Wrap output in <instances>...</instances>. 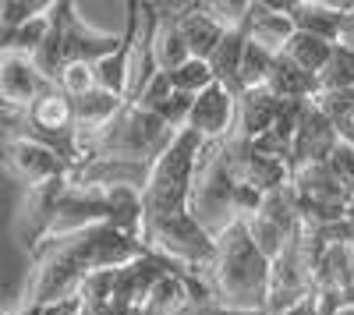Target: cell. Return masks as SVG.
Wrapping results in <instances>:
<instances>
[{
    "mask_svg": "<svg viewBox=\"0 0 354 315\" xmlns=\"http://www.w3.org/2000/svg\"><path fill=\"white\" fill-rule=\"evenodd\" d=\"M145 251L149 248H145L142 238L117 231L110 223L88 227V231H78V234H68V238L43 241L39 248L28 251L32 273H28L21 305L46 308V305H57V301H68L82 291V283L93 273L121 269V266L142 259Z\"/></svg>",
    "mask_w": 354,
    "mask_h": 315,
    "instance_id": "obj_1",
    "label": "cell"
},
{
    "mask_svg": "<svg viewBox=\"0 0 354 315\" xmlns=\"http://www.w3.org/2000/svg\"><path fill=\"white\" fill-rule=\"evenodd\" d=\"M270 269L273 262L255 248L248 238L245 220H238L216 238V259L205 273L209 283V301L241 308V312H266V294H270Z\"/></svg>",
    "mask_w": 354,
    "mask_h": 315,
    "instance_id": "obj_2",
    "label": "cell"
},
{
    "mask_svg": "<svg viewBox=\"0 0 354 315\" xmlns=\"http://www.w3.org/2000/svg\"><path fill=\"white\" fill-rule=\"evenodd\" d=\"M205 142L192 131H181L174 138V146L153 163L149 184L142 188V209H145V227L188 213V198L195 184V170L202 160ZM142 227V231H145Z\"/></svg>",
    "mask_w": 354,
    "mask_h": 315,
    "instance_id": "obj_3",
    "label": "cell"
},
{
    "mask_svg": "<svg viewBox=\"0 0 354 315\" xmlns=\"http://www.w3.org/2000/svg\"><path fill=\"white\" fill-rule=\"evenodd\" d=\"M177 135H181V131L167 128L153 110H145L138 103H128L93 142H88L85 163L103 156V160H128V163L153 166L174 146Z\"/></svg>",
    "mask_w": 354,
    "mask_h": 315,
    "instance_id": "obj_4",
    "label": "cell"
},
{
    "mask_svg": "<svg viewBox=\"0 0 354 315\" xmlns=\"http://www.w3.org/2000/svg\"><path fill=\"white\" fill-rule=\"evenodd\" d=\"M238 191H241V181L234 178L230 160L223 153V142H205L198 170H195L192 198H188V213L213 238H220L223 231H230V227L241 220V213H238Z\"/></svg>",
    "mask_w": 354,
    "mask_h": 315,
    "instance_id": "obj_5",
    "label": "cell"
},
{
    "mask_svg": "<svg viewBox=\"0 0 354 315\" xmlns=\"http://www.w3.org/2000/svg\"><path fill=\"white\" fill-rule=\"evenodd\" d=\"M11 135H25V138H36L43 146H50L68 163L71 174L82 166V138H78V124H75V103L57 85H50L25 113H15Z\"/></svg>",
    "mask_w": 354,
    "mask_h": 315,
    "instance_id": "obj_6",
    "label": "cell"
},
{
    "mask_svg": "<svg viewBox=\"0 0 354 315\" xmlns=\"http://www.w3.org/2000/svg\"><path fill=\"white\" fill-rule=\"evenodd\" d=\"M142 241H145V248L167 255L170 262L185 266L195 276H205L209 266H213V259H216V238L205 231L192 213L149 223L142 231Z\"/></svg>",
    "mask_w": 354,
    "mask_h": 315,
    "instance_id": "obj_7",
    "label": "cell"
},
{
    "mask_svg": "<svg viewBox=\"0 0 354 315\" xmlns=\"http://www.w3.org/2000/svg\"><path fill=\"white\" fill-rule=\"evenodd\" d=\"M50 25L57 39H61V61L68 64H96L103 57H110L117 46H121V32H100V28L85 25L78 18V8L71 0H53L50 11Z\"/></svg>",
    "mask_w": 354,
    "mask_h": 315,
    "instance_id": "obj_8",
    "label": "cell"
},
{
    "mask_svg": "<svg viewBox=\"0 0 354 315\" xmlns=\"http://www.w3.org/2000/svg\"><path fill=\"white\" fill-rule=\"evenodd\" d=\"M0 166H4L18 184H25V191L43 188V184L61 181V178H71L68 163L50 146H43L36 138H25V135L0 138Z\"/></svg>",
    "mask_w": 354,
    "mask_h": 315,
    "instance_id": "obj_9",
    "label": "cell"
},
{
    "mask_svg": "<svg viewBox=\"0 0 354 315\" xmlns=\"http://www.w3.org/2000/svg\"><path fill=\"white\" fill-rule=\"evenodd\" d=\"M312 276L305 266V255H301V238L290 241V248L280 255L270 269V294H266V315H280L290 312L294 305H301L305 298H312Z\"/></svg>",
    "mask_w": 354,
    "mask_h": 315,
    "instance_id": "obj_10",
    "label": "cell"
},
{
    "mask_svg": "<svg viewBox=\"0 0 354 315\" xmlns=\"http://www.w3.org/2000/svg\"><path fill=\"white\" fill-rule=\"evenodd\" d=\"M50 85L53 82L36 68V61L28 53H15V50L0 53V106L4 110L25 113Z\"/></svg>",
    "mask_w": 354,
    "mask_h": 315,
    "instance_id": "obj_11",
    "label": "cell"
},
{
    "mask_svg": "<svg viewBox=\"0 0 354 315\" xmlns=\"http://www.w3.org/2000/svg\"><path fill=\"white\" fill-rule=\"evenodd\" d=\"M234 121H238V96L223 89L220 82H213L202 96H195L185 131L198 135L202 142H227L234 135Z\"/></svg>",
    "mask_w": 354,
    "mask_h": 315,
    "instance_id": "obj_12",
    "label": "cell"
},
{
    "mask_svg": "<svg viewBox=\"0 0 354 315\" xmlns=\"http://www.w3.org/2000/svg\"><path fill=\"white\" fill-rule=\"evenodd\" d=\"M337 146H340V135H337L333 117L319 103H312L298 135L290 142V174L301 166H312V163H326Z\"/></svg>",
    "mask_w": 354,
    "mask_h": 315,
    "instance_id": "obj_13",
    "label": "cell"
},
{
    "mask_svg": "<svg viewBox=\"0 0 354 315\" xmlns=\"http://www.w3.org/2000/svg\"><path fill=\"white\" fill-rule=\"evenodd\" d=\"M290 4L294 0H252L248 8V39L259 43L262 50H270L273 57L287 53L294 39V21H290Z\"/></svg>",
    "mask_w": 354,
    "mask_h": 315,
    "instance_id": "obj_14",
    "label": "cell"
},
{
    "mask_svg": "<svg viewBox=\"0 0 354 315\" xmlns=\"http://www.w3.org/2000/svg\"><path fill=\"white\" fill-rule=\"evenodd\" d=\"M354 8V0H294L290 4V21L298 32L326 39V43H340L344 32V18Z\"/></svg>",
    "mask_w": 354,
    "mask_h": 315,
    "instance_id": "obj_15",
    "label": "cell"
},
{
    "mask_svg": "<svg viewBox=\"0 0 354 315\" xmlns=\"http://www.w3.org/2000/svg\"><path fill=\"white\" fill-rule=\"evenodd\" d=\"M174 15H177V25H181V36H185L192 57H198V61H209L213 50L230 32V28L209 11V4H174Z\"/></svg>",
    "mask_w": 354,
    "mask_h": 315,
    "instance_id": "obj_16",
    "label": "cell"
},
{
    "mask_svg": "<svg viewBox=\"0 0 354 315\" xmlns=\"http://www.w3.org/2000/svg\"><path fill=\"white\" fill-rule=\"evenodd\" d=\"M280 110H283V103L266 89V85H262V89L241 93L238 96V121H234V135L245 138V142L262 138L266 131H273Z\"/></svg>",
    "mask_w": 354,
    "mask_h": 315,
    "instance_id": "obj_17",
    "label": "cell"
},
{
    "mask_svg": "<svg viewBox=\"0 0 354 315\" xmlns=\"http://www.w3.org/2000/svg\"><path fill=\"white\" fill-rule=\"evenodd\" d=\"M153 57L156 68L163 75H174L181 64L192 61V50L181 36V25H177L174 4H156V28H153Z\"/></svg>",
    "mask_w": 354,
    "mask_h": 315,
    "instance_id": "obj_18",
    "label": "cell"
},
{
    "mask_svg": "<svg viewBox=\"0 0 354 315\" xmlns=\"http://www.w3.org/2000/svg\"><path fill=\"white\" fill-rule=\"evenodd\" d=\"M266 89L280 103H315L319 99V78L308 75L305 68H298L287 53H280L273 61L270 78H266Z\"/></svg>",
    "mask_w": 354,
    "mask_h": 315,
    "instance_id": "obj_19",
    "label": "cell"
},
{
    "mask_svg": "<svg viewBox=\"0 0 354 315\" xmlns=\"http://www.w3.org/2000/svg\"><path fill=\"white\" fill-rule=\"evenodd\" d=\"M248 21V18H245ZM245 46H248V25H238L223 36V43L213 50L209 57V68H213V78L230 89L234 96H241V61H245Z\"/></svg>",
    "mask_w": 354,
    "mask_h": 315,
    "instance_id": "obj_20",
    "label": "cell"
},
{
    "mask_svg": "<svg viewBox=\"0 0 354 315\" xmlns=\"http://www.w3.org/2000/svg\"><path fill=\"white\" fill-rule=\"evenodd\" d=\"M245 227H248V238L255 241V248H259L270 262H277V259H280V255L290 248V241H298V238H290L280 223H273L270 216H262V213L248 216V220H245Z\"/></svg>",
    "mask_w": 354,
    "mask_h": 315,
    "instance_id": "obj_21",
    "label": "cell"
},
{
    "mask_svg": "<svg viewBox=\"0 0 354 315\" xmlns=\"http://www.w3.org/2000/svg\"><path fill=\"white\" fill-rule=\"evenodd\" d=\"M333 43H326V39H315V36H305V32H294V39H290V46H287V57L298 68H305L308 75H322L326 71V64H330V57H333Z\"/></svg>",
    "mask_w": 354,
    "mask_h": 315,
    "instance_id": "obj_22",
    "label": "cell"
},
{
    "mask_svg": "<svg viewBox=\"0 0 354 315\" xmlns=\"http://www.w3.org/2000/svg\"><path fill=\"white\" fill-rule=\"evenodd\" d=\"M347 89H354V50L351 46H337L326 71L319 75V96L347 93Z\"/></svg>",
    "mask_w": 354,
    "mask_h": 315,
    "instance_id": "obj_23",
    "label": "cell"
},
{
    "mask_svg": "<svg viewBox=\"0 0 354 315\" xmlns=\"http://www.w3.org/2000/svg\"><path fill=\"white\" fill-rule=\"evenodd\" d=\"M273 61H277V57H273L270 50H262L259 43L248 39V46H245V61H241V93H248V89H262L266 78H270V71H273Z\"/></svg>",
    "mask_w": 354,
    "mask_h": 315,
    "instance_id": "obj_24",
    "label": "cell"
},
{
    "mask_svg": "<svg viewBox=\"0 0 354 315\" xmlns=\"http://www.w3.org/2000/svg\"><path fill=\"white\" fill-rule=\"evenodd\" d=\"M213 82H216V78H213L209 61H198V57H192L188 64H181V68H177V71L170 75L174 93H188V96H202Z\"/></svg>",
    "mask_w": 354,
    "mask_h": 315,
    "instance_id": "obj_25",
    "label": "cell"
},
{
    "mask_svg": "<svg viewBox=\"0 0 354 315\" xmlns=\"http://www.w3.org/2000/svg\"><path fill=\"white\" fill-rule=\"evenodd\" d=\"M57 89L61 93H68L71 99H78V96H85V93H93L96 89V75H93V64H68L64 71H61V78H57Z\"/></svg>",
    "mask_w": 354,
    "mask_h": 315,
    "instance_id": "obj_26",
    "label": "cell"
},
{
    "mask_svg": "<svg viewBox=\"0 0 354 315\" xmlns=\"http://www.w3.org/2000/svg\"><path fill=\"white\" fill-rule=\"evenodd\" d=\"M174 96V85H170V75H163V71H156L149 82L142 85V93L131 99V103H138V106H145V110H156L160 103H167Z\"/></svg>",
    "mask_w": 354,
    "mask_h": 315,
    "instance_id": "obj_27",
    "label": "cell"
},
{
    "mask_svg": "<svg viewBox=\"0 0 354 315\" xmlns=\"http://www.w3.org/2000/svg\"><path fill=\"white\" fill-rule=\"evenodd\" d=\"M326 166L333 170V178L354 195V146H347V142H340V146L330 153Z\"/></svg>",
    "mask_w": 354,
    "mask_h": 315,
    "instance_id": "obj_28",
    "label": "cell"
},
{
    "mask_svg": "<svg viewBox=\"0 0 354 315\" xmlns=\"http://www.w3.org/2000/svg\"><path fill=\"white\" fill-rule=\"evenodd\" d=\"M188 315H266V312H241V308H227V305L209 301V305H198V308H192Z\"/></svg>",
    "mask_w": 354,
    "mask_h": 315,
    "instance_id": "obj_29",
    "label": "cell"
},
{
    "mask_svg": "<svg viewBox=\"0 0 354 315\" xmlns=\"http://www.w3.org/2000/svg\"><path fill=\"white\" fill-rule=\"evenodd\" d=\"M280 315H322V308H319V298L312 294V298H305L301 305H294L290 312H280Z\"/></svg>",
    "mask_w": 354,
    "mask_h": 315,
    "instance_id": "obj_30",
    "label": "cell"
},
{
    "mask_svg": "<svg viewBox=\"0 0 354 315\" xmlns=\"http://www.w3.org/2000/svg\"><path fill=\"white\" fill-rule=\"evenodd\" d=\"M337 46H351L354 50V8L347 11V18H344V32H340V43Z\"/></svg>",
    "mask_w": 354,
    "mask_h": 315,
    "instance_id": "obj_31",
    "label": "cell"
},
{
    "mask_svg": "<svg viewBox=\"0 0 354 315\" xmlns=\"http://www.w3.org/2000/svg\"><path fill=\"white\" fill-rule=\"evenodd\" d=\"M344 223H347V231L354 238V195H351V202H347V213H344Z\"/></svg>",
    "mask_w": 354,
    "mask_h": 315,
    "instance_id": "obj_32",
    "label": "cell"
}]
</instances>
